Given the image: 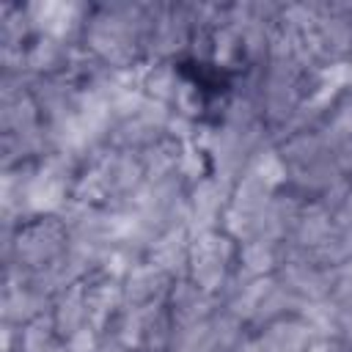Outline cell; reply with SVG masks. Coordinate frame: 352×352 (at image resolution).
I'll return each instance as SVG.
<instances>
[{"label":"cell","mask_w":352,"mask_h":352,"mask_svg":"<svg viewBox=\"0 0 352 352\" xmlns=\"http://www.w3.org/2000/svg\"><path fill=\"white\" fill-rule=\"evenodd\" d=\"M236 250H239V245L220 228L204 231V234H192L190 236V270H187V278L195 286H201L206 294H217L220 297L231 270L236 267Z\"/></svg>","instance_id":"6da1fadb"},{"label":"cell","mask_w":352,"mask_h":352,"mask_svg":"<svg viewBox=\"0 0 352 352\" xmlns=\"http://www.w3.org/2000/svg\"><path fill=\"white\" fill-rule=\"evenodd\" d=\"M66 248H69V228L58 214L30 217L16 228L14 250L8 261H16L28 270H41L50 261H55Z\"/></svg>","instance_id":"7a4b0ae2"},{"label":"cell","mask_w":352,"mask_h":352,"mask_svg":"<svg viewBox=\"0 0 352 352\" xmlns=\"http://www.w3.org/2000/svg\"><path fill=\"white\" fill-rule=\"evenodd\" d=\"M192 19L187 3H160L154 22L143 38V60H170L190 50Z\"/></svg>","instance_id":"3957f363"},{"label":"cell","mask_w":352,"mask_h":352,"mask_svg":"<svg viewBox=\"0 0 352 352\" xmlns=\"http://www.w3.org/2000/svg\"><path fill=\"white\" fill-rule=\"evenodd\" d=\"M91 8L94 6H85V3L44 0V3H28L25 14H28L36 36H50V38H58L63 44H77V38H82Z\"/></svg>","instance_id":"277c9868"},{"label":"cell","mask_w":352,"mask_h":352,"mask_svg":"<svg viewBox=\"0 0 352 352\" xmlns=\"http://www.w3.org/2000/svg\"><path fill=\"white\" fill-rule=\"evenodd\" d=\"M231 187H234L231 182H226L214 173H209L187 187V206H190L187 231H190V236L220 228L223 212L231 198Z\"/></svg>","instance_id":"5b68a950"},{"label":"cell","mask_w":352,"mask_h":352,"mask_svg":"<svg viewBox=\"0 0 352 352\" xmlns=\"http://www.w3.org/2000/svg\"><path fill=\"white\" fill-rule=\"evenodd\" d=\"M165 308L170 311L176 324H198L220 311L223 300L217 294H206L190 278H176L165 294Z\"/></svg>","instance_id":"8992f818"},{"label":"cell","mask_w":352,"mask_h":352,"mask_svg":"<svg viewBox=\"0 0 352 352\" xmlns=\"http://www.w3.org/2000/svg\"><path fill=\"white\" fill-rule=\"evenodd\" d=\"M85 308H88V324L96 327L102 336L110 330L113 319L124 308V292L121 280H113L102 272H91L85 278Z\"/></svg>","instance_id":"52a82bcc"},{"label":"cell","mask_w":352,"mask_h":352,"mask_svg":"<svg viewBox=\"0 0 352 352\" xmlns=\"http://www.w3.org/2000/svg\"><path fill=\"white\" fill-rule=\"evenodd\" d=\"M146 261L157 264L165 275L176 278H187L190 270V231L184 226H173L165 228L146 250Z\"/></svg>","instance_id":"ba28073f"},{"label":"cell","mask_w":352,"mask_h":352,"mask_svg":"<svg viewBox=\"0 0 352 352\" xmlns=\"http://www.w3.org/2000/svg\"><path fill=\"white\" fill-rule=\"evenodd\" d=\"M336 231H338V226H336L333 212L311 198V201H305V206H302V212H300V217H297L286 242H292L302 250H314V248L324 245Z\"/></svg>","instance_id":"9c48e42d"},{"label":"cell","mask_w":352,"mask_h":352,"mask_svg":"<svg viewBox=\"0 0 352 352\" xmlns=\"http://www.w3.org/2000/svg\"><path fill=\"white\" fill-rule=\"evenodd\" d=\"M170 283H173L170 275H165L157 264H151V261L143 258V261L121 280L124 305H146V302H154V300H165Z\"/></svg>","instance_id":"30bf717a"},{"label":"cell","mask_w":352,"mask_h":352,"mask_svg":"<svg viewBox=\"0 0 352 352\" xmlns=\"http://www.w3.org/2000/svg\"><path fill=\"white\" fill-rule=\"evenodd\" d=\"M264 352H305L308 344L316 338L314 330L294 314V316H283L267 327H261V333L256 336Z\"/></svg>","instance_id":"8fae6325"},{"label":"cell","mask_w":352,"mask_h":352,"mask_svg":"<svg viewBox=\"0 0 352 352\" xmlns=\"http://www.w3.org/2000/svg\"><path fill=\"white\" fill-rule=\"evenodd\" d=\"M52 302H55L52 297L36 292L30 283L28 286H14V289H3V302H0L3 322L25 327L28 322L50 314L52 311Z\"/></svg>","instance_id":"7c38bea8"},{"label":"cell","mask_w":352,"mask_h":352,"mask_svg":"<svg viewBox=\"0 0 352 352\" xmlns=\"http://www.w3.org/2000/svg\"><path fill=\"white\" fill-rule=\"evenodd\" d=\"M69 50L72 44H63L58 38L50 36H36L28 44V72L33 77H58L66 72V60H69Z\"/></svg>","instance_id":"4fadbf2b"},{"label":"cell","mask_w":352,"mask_h":352,"mask_svg":"<svg viewBox=\"0 0 352 352\" xmlns=\"http://www.w3.org/2000/svg\"><path fill=\"white\" fill-rule=\"evenodd\" d=\"M182 82H184V77L176 72V66H173L170 60H143L140 91H143L148 99L173 107Z\"/></svg>","instance_id":"5bb4252c"},{"label":"cell","mask_w":352,"mask_h":352,"mask_svg":"<svg viewBox=\"0 0 352 352\" xmlns=\"http://www.w3.org/2000/svg\"><path fill=\"white\" fill-rule=\"evenodd\" d=\"M52 319H55V333L60 338L72 336L82 324H88V308H85V280L69 286L60 292L52 302Z\"/></svg>","instance_id":"9a60e30c"},{"label":"cell","mask_w":352,"mask_h":352,"mask_svg":"<svg viewBox=\"0 0 352 352\" xmlns=\"http://www.w3.org/2000/svg\"><path fill=\"white\" fill-rule=\"evenodd\" d=\"M278 151H280V157H283L289 170L305 168V165H311V162H316V160L330 154L327 146L322 143V138L316 135V129H305V132H294V135L283 138L278 143Z\"/></svg>","instance_id":"2e32d148"},{"label":"cell","mask_w":352,"mask_h":352,"mask_svg":"<svg viewBox=\"0 0 352 352\" xmlns=\"http://www.w3.org/2000/svg\"><path fill=\"white\" fill-rule=\"evenodd\" d=\"M280 261V245L278 242H267V239H248L239 245L236 250V267L245 270L253 278H264V275H275Z\"/></svg>","instance_id":"e0dca14e"},{"label":"cell","mask_w":352,"mask_h":352,"mask_svg":"<svg viewBox=\"0 0 352 352\" xmlns=\"http://www.w3.org/2000/svg\"><path fill=\"white\" fill-rule=\"evenodd\" d=\"M275 192H278V190H272L264 179H258V176L250 173V170H245V173L234 182V187H231L228 206H234V209H239V212H248V214H258V212L272 201Z\"/></svg>","instance_id":"ac0fdd59"},{"label":"cell","mask_w":352,"mask_h":352,"mask_svg":"<svg viewBox=\"0 0 352 352\" xmlns=\"http://www.w3.org/2000/svg\"><path fill=\"white\" fill-rule=\"evenodd\" d=\"M300 308H302V300L275 280V283L270 286V292L264 294V300L258 302V308H256L250 324L261 330V327H267V324H272V322H278V319H283V316L300 314Z\"/></svg>","instance_id":"d6986e66"},{"label":"cell","mask_w":352,"mask_h":352,"mask_svg":"<svg viewBox=\"0 0 352 352\" xmlns=\"http://www.w3.org/2000/svg\"><path fill=\"white\" fill-rule=\"evenodd\" d=\"M297 316L314 330L316 338H341V308L333 297L302 302Z\"/></svg>","instance_id":"ffe728a7"},{"label":"cell","mask_w":352,"mask_h":352,"mask_svg":"<svg viewBox=\"0 0 352 352\" xmlns=\"http://www.w3.org/2000/svg\"><path fill=\"white\" fill-rule=\"evenodd\" d=\"M182 146L184 143H179L173 138H162V140L151 143L148 148L138 151L140 154V162H143V170H146V179H162V176L179 173Z\"/></svg>","instance_id":"44dd1931"},{"label":"cell","mask_w":352,"mask_h":352,"mask_svg":"<svg viewBox=\"0 0 352 352\" xmlns=\"http://www.w3.org/2000/svg\"><path fill=\"white\" fill-rule=\"evenodd\" d=\"M275 283V275H264V278H250V280H245L226 302H223V308L228 311V314H234L236 319H242L245 324H250V319H253V314H256V308H258V302L264 300V294L270 292V286Z\"/></svg>","instance_id":"7402d4cb"},{"label":"cell","mask_w":352,"mask_h":352,"mask_svg":"<svg viewBox=\"0 0 352 352\" xmlns=\"http://www.w3.org/2000/svg\"><path fill=\"white\" fill-rule=\"evenodd\" d=\"M146 258L143 250L132 248V245H121V242H113V245H104L99 261H96V272L113 278V280H124L140 261Z\"/></svg>","instance_id":"603a6c76"},{"label":"cell","mask_w":352,"mask_h":352,"mask_svg":"<svg viewBox=\"0 0 352 352\" xmlns=\"http://www.w3.org/2000/svg\"><path fill=\"white\" fill-rule=\"evenodd\" d=\"M245 322L236 319L234 314H228L226 308L214 311L209 316V336H212V346L220 352H234V346L245 338Z\"/></svg>","instance_id":"cb8c5ba5"},{"label":"cell","mask_w":352,"mask_h":352,"mask_svg":"<svg viewBox=\"0 0 352 352\" xmlns=\"http://www.w3.org/2000/svg\"><path fill=\"white\" fill-rule=\"evenodd\" d=\"M33 33L25 6H3L0 11V47H28V36Z\"/></svg>","instance_id":"d4e9b609"},{"label":"cell","mask_w":352,"mask_h":352,"mask_svg":"<svg viewBox=\"0 0 352 352\" xmlns=\"http://www.w3.org/2000/svg\"><path fill=\"white\" fill-rule=\"evenodd\" d=\"M212 60L223 69H239V63L245 60L242 38L231 25H220L212 33Z\"/></svg>","instance_id":"484cf974"},{"label":"cell","mask_w":352,"mask_h":352,"mask_svg":"<svg viewBox=\"0 0 352 352\" xmlns=\"http://www.w3.org/2000/svg\"><path fill=\"white\" fill-rule=\"evenodd\" d=\"M60 338L55 333V319H52V311L28 322L22 330H19V352H47V346Z\"/></svg>","instance_id":"4316f807"},{"label":"cell","mask_w":352,"mask_h":352,"mask_svg":"<svg viewBox=\"0 0 352 352\" xmlns=\"http://www.w3.org/2000/svg\"><path fill=\"white\" fill-rule=\"evenodd\" d=\"M173 333H176V322H173L170 311L162 308V311L148 322L140 352H168L170 344H173Z\"/></svg>","instance_id":"83f0119b"},{"label":"cell","mask_w":352,"mask_h":352,"mask_svg":"<svg viewBox=\"0 0 352 352\" xmlns=\"http://www.w3.org/2000/svg\"><path fill=\"white\" fill-rule=\"evenodd\" d=\"M63 341H66V349H69V352H102L104 336H102L96 327L82 324L80 330H74V333L66 336Z\"/></svg>","instance_id":"f1b7e54d"},{"label":"cell","mask_w":352,"mask_h":352,"mask_svg":"<svg viewBox=\"0 0 352 352\" xmlns=\"http://www.w3.org/2000/svg\"><path fill=\"white\" fill-rule=\"evenodd\" d=\"M173 110H176V113H182V116H187V118H192V121L201 116L204 102H201L198 88H195L190 80H184V82H182V88H179V94H176V102H173Z\"/></svg>","instance_id":"f546056e"},{"label":"cell","mask_w":352,"mask_h":352,"mask_svg":"<svg viewBox=\"0 0 352 352\" xmlns=\"http://www.w3.org/2000/svg\"><path fill=\"white\" fill-rule=\"evenodd\" d=\"M305 352H346L341 338H314Z\"/></svg>","instance_id":"4dcf8cb0"},{"label":"cell","mask_w":352,"mask_h":352,"mask_svg":"<svg viewBox=\"0 0 352 352\" xmlns=\"http://www.w3.org/2000/svg\"><path fill=\"white\" fill-rule=\"evenodd\" d=\"M341 341L346 349L352 346V305L341 308Z\"/></svg>","instance_id":"1f68e13d"},{"label":"cell","mask_w":352,"mask_h":352,"mask_svg":"<svg viewBox=\"0 0 352 352\" xmlns=\"http://www.w3.org/2000/svg\"><path fill=\"white\" fill-rule=\"evenodd\" d=\"M234 352H264V349H261V344H258V338H256V336H253V338H248V336H245V338L234 346Z\"/></svg>","instance_id":"d6a6232c"},{"label":"cell","mask_w":352,"mask_h":352,"mask_svg":"<svg viewBox=\"0 0 352 352\" xmlns=\"http://www.w3.org/2000/svg\"><path fill=\"white\" fill-rule=\"evenodd\" d=\"M104 338H107V336H104ZM102 352H129V349H124V346H118L113 338H107V341L102 344Z\"/></svg>","instance_id":"836d02e7"},{"label":"cell","mask_w":352,"mask_h":352,"mask_svg":"<svg viewBox=\"0 0 352 352\" xmlns=\"http://www.w3.org/2000/svg\"><path fill=\"white\" fill-rule=\"evenodd\" d=\"M47 352H69V349H66V341H63V338H55V341L47 346Z\"/></svg>","instance_id":"e575fe53"},{"label":"cell","mask_w":352,"mask_h":352,"mask_svg":"<svg viewBox=\"0 0 352 352\" xmlns=\"http://www.w3.org/2000/svg\"><path fill=\"white\" fill-rule=\"evenodd\" d=\"M206 352H220V349H206Z\"/></svg>","instance_id":"d590c367"}]
</instances>
